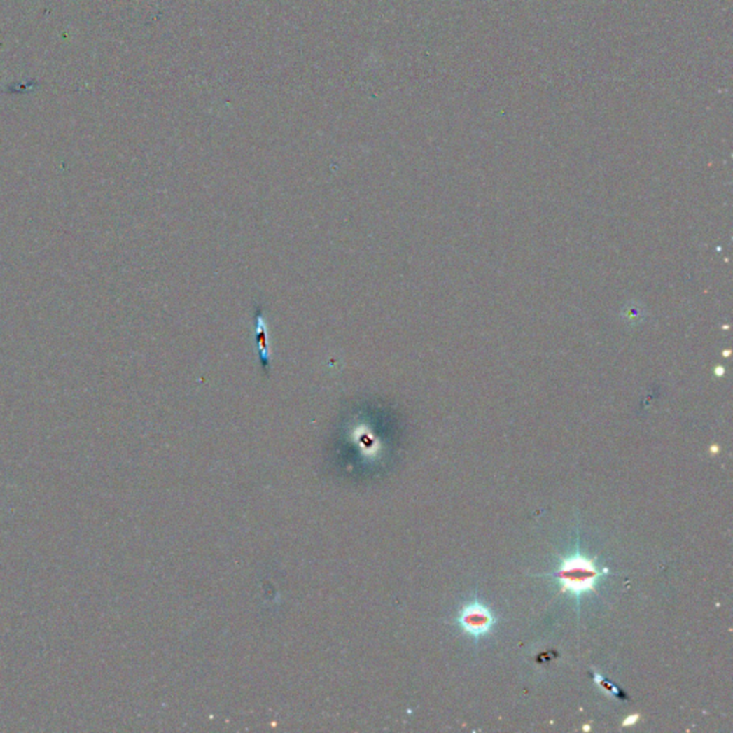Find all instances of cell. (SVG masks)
<instances>
[{"instance_id": "6da1fadb", "label": "cell", "mask_w": 733, "mask_h": 733, "mask_svg": "<svg viewBox=\"0 0 733 733\" xmlns=\"http://www.w3.org/2000/svg\"><path fill=\"white\" fill-rule=\"evenodd\" d=\"M606 575H609L608 568H600L593 559L582 553L579 541L576 549L561 557L557 568L550 573L560 585V593L575 597L578 606L585 594L597 593L596 586Z\"/></svg>"}, {"instance_id": "7a4b0ae2", "label": "cell", "mask_w": 733, "mask_h": 733, "mask_svg": "<svg viewBox=\"0 0 733 733\" xmlns=\"http://www.w3.org/2000/svg\"><path fill=\"white\" fill-rule=\"evenodd\" d=\"M459 623L461 629L473 636L475 641H479L480 637L489 634L496 624V617L493 612L484 606L483 603L479 600H474L460 610L459 615Z\"/></svg>"}, {"instance_id": "3957f363", "label": "cell", "mask_w": 733, "mask_h": 733, "mask_svg": "<svg viewBox=\"0 0 733 733\" xmlns=\"http://www.w3.org/2000/svg\"><path fill=\"white\" fill-rule=\"evenodd\" d=\"M255 337H257V347H258L261 364L264 370L268 371L270 363H271V354H270L268 338H267V327H265V321L263 318L261 309H257V314H255Z\"/></svg>"}]
</instances>
